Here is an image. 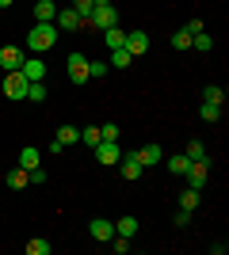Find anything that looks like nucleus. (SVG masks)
<instances>
[{
    "label": "nucleus",
    "instance_id": "obj_1",
    "mask_svg": "<svg viewBox=\"0 0 229 255\" xmlns=\"http://www.w3.org/2000/svg\"><path fill=\"white\" fill-rule=\"evenodd\" d=\"M57 46V27L54 23H34L31 31H27V50L31 53H46Z\"/></svg>",
    "mask_w": 229,
    "mask_h": 255
},
{
    "label": "nucleus",
    "instance_id": "obj_2",
    "mask_svg": "<svg viewBox=\"0 0 229 255\" xmlns=\"http://www.w3.org/2000/svg\"><path fill=\"white\" fill-rule=\"evenodd\" d=\"M88 19H92V31H111V27H119V11L115 4H96Z\"/></svg>",
    "mask_w": 229,
    "mask_h": 255
},
{
    "label": "nucleus",
    "instance_id": "obj_3",
    "mask_svg": "<svg viewBox=\"0 0 229 255\" xmlns=\"http://www.w3.org/2000/svg\"><path fill=\"white\" fill-rule=\"evenodd\" d=\"M27 88H31V80L15 69V73H4V96L8 99H27Z\"/></svg>",
    "mask_w": 229,
    "mask_h": 255
},
{
    "label": "nucleus",
    "instance_id": "obj_4",
    "mask_svg": "<svg viewBox=\"0 0 229 255\" xmlns=\"http://www.w3.org/2000/svg\"><path fill=\"white\" fill-rule=\"evenodd\" d=\"M65 69H69V80H73V84H88V57L84 53H69Z\"/></svg>",
    "mask_w": 229,
    "mask_h": 255
},
{
    "label": "nucleus",
    "instance_id": "obj_5",
    "mask_svg": "<svg viewBox=\"0 0 229 255\" xmlns=\"http://www.w3.org/2000/svg\"><path fill=\"white\" fill-rule=\"evenodd\" d=\"M207 164L210 160H191V164H187V183H191V191H203V187H207Z\"/></svg>",
    "mask_w": 229,
    "mask_h": 255
},
{
    "label": "nucleus",
    "instance_id": "obj_6",
    "mask_svg": "<svg viewBox=\"0 0 229 255\" xmlns=\"http://www.w3.org/2000/svg\"><path fill=\"white\" fill-rule=\"evenodd\" d=\"M126 50H130V57H142V53H149V34L145 31H126Z\"/></svg>",
    "mask_w": 229,
    "mask_h": 255
},
{
    "label": "nucleus",
    "instance_id": "obj_7",
    "mask_svg": "<svg viewBox=\"0 0 229 255\" xmlns=\"http://www.w3.org/2000/svg\"><path fill=\"white\" fill-rule=\"evenodd\" d=\"M0 65H4V73L23 69V50L19 46H0Z\"/></svg>",
    "mask_w": 229,
    "mask_h": 255
},
{
    "label": "nucleus",
    "instance_id": "obj_8",
    "mask_svg": "<svg viewBox=\"0 0 229 255\" xmlns=\"http://www.w3.org/2000/svg\"><path fill=\"white\" fill-rule=\"evenodd\" d=\"M96 160H99V164H119V160H122L119 141H99V145H96Z\"/></svg>",
    "mask_w": 229,
    "mask_h": 255
},
{
    "label": "nucleus",
    "instance_id": "obj_9",
    "mask_svg": "<svg viewBox=\"0 0 229 255\" xmlns=\"http://www.w3.org/2000/svg\"><path fill=\"white\" fill-rule=\"evenodd\" d=\"M54 27H57V31H80V15H76V8H57Z\"/></svg>",
    "mask_w": 229,
    "mask_h": 255
},
{
    "label": "nucleus",
    "instance_id": "obj_10",
    "mask_svg": "<svg viewBox=\"0 0 229 255\" xmlns=\"http://www.w3.org/2000/svg\"><path fill=\"white\" fill-rule=\"evenodd\" d=\"M88 233H92V240H99V244H107L111 236H115V221H107V217H96V221L88 225Z\"/></svg>",
    "mask_w": 229,
    "mask_h": 255
},
{
    "label": "nucleus",
    "instance_id": "obj_11",
    "mask_svg": "<svg viewBox=\"0 0 229 255\" xmlns=\"http://www.w3.org/2000/svg\"><path fill=\"white\" fill-rule=\"evenodd\" d=\"M23 76H27V80H46V61H38V57H23V69H19Z\"/></svg>",
    "mask_w": 229,
    "mask_h": 255
},
{
    "label": "nucleus",
    "instance_id": "obj_12",
    "mask_svg": "<svg viewBox=\"0 0 229 255\" xmlns=\"http://www.w3.org/2000/svg\"><path fill=\"white\" fill-rule=\"evenodd\" d=\"M57 4L54 0H34V23H54Z\"/></svg>",
    "mask_w": 229,
    "mask_h": 255
},
{
    "label": "nucleus",
    "instance_id": "obj_13",
    "mask_svg": "<svg viewBox=\"0 0 229 255\" xmlns=\"http://www.w3.org/2000/svg\"><path fill=\"white\" fill-rule=\"evenodd\" d=\"M142 160H138V156H134V152H130V156H126V160H122V179H126V183H134V179H142Z\"/></svg>",
    "mask_w": 229,
    "mask_h": 255
},
{
    "label": "nucleus",
    "instance_id": "obj_14",
    "mask_svg": "<svg viewBox=\"0 0 229 255\" xmlns=\"http://www.w3.org/2000/svg\"><path fill=\"white\" fill-rule=\"evenodd\" d=\"M134 156L142 160V168H149V164H157V160H161V145H142Z\"/></svg>",
    "mask_w": 229,
    "mask_h": 255
},
{
    "label": "nucleus",
    "instance_id": "obj_15",
    "mask_svg": "<svg viewBox=\"0 0 229 255\" xmlns=\"http://www.w3.org/2000/svg\"><path fill=\"white\" fill-rule=\"evenodd\" d=\"M115 236L134 240V236H138V221H134V217H119V221H115Z\"/></svg>",
    "mask_w": 229,
    "mask_h": 255
},
{
    "label": "nucleus",
    "instance_id": "obj_16",
    "mask_svg": "<svg viewBox=\"0 0 229 255\" xmlns=\"http://www.w3.org/2000/svg\"><path fill=\"white\" fill-rule=\"evenodd\" d=\"M130 61H134V57H130V50H126V46H119V50H111V69H130Z\"/></svg>",
    "mask_w": 229,
    "mask_h": 255
},
{
    "label": "nucleus",
    "instance_id": "obj_17",
    "mask_svg": "<svg viewBox=\"0 0 229 255\" xmlns=\"http://www.w3.org/2000/svg\"><path fill=\"white\" fill-rule=\"evenodd\" d=\"M19 168H23V171L38 168V149H34V145H27V149H19Z\"/></svg>",
    "mask_w": 229,
    "mask_h": 255
},
{
    "label": "nucleus",
    "instance_id": "obj_18",
    "mask_svg": "<svg viewBox=\"0 0 229 255\" xmlns=\"http://www.w3.org/2000/svg\"><path fill=\"white\" fill-rule=\"evenodd\" d=\"M203 103H214V107H222V103H226V92H222L218 84H207V88H203Z\"/></svg>",
    "mask_w": 229,
    "mask_h": 255
},
{
    "label": "nucleus",
    "instance_id": "obj_19",
    "mask_svg": "<svg viewBox=\"0 0 229 255\" xmlns=\"http://www.w3.org/2000/svg\"><path fill=\"white\" fill-rule=\"evenodd\" d=\"M27 183H31V175H27V171H23V168L8 171V187H11V191H23V187H27Z\"/></svg>",
    "mask_w": 229,
    "mask_h": 255
},
{
    "label": "nucleus",
    "instance_id": "obj_20",
    "mask_svg": "<svg viewBox=\"0 0 229 255\" xmlns=\"http://www.w3.org/2000/svg\"><path fill=\"white\" fill-rule=\"evenodd\" d=\"M57 141L69 149V145H76V141H80V129H76V126H61V129H57Z\"/></svg>",
    "mask_w": 229,
    "mask_h": 255
},
{
    "label": "nucleus",
    "instance_id": "obj_21",
    "mask_svg": "<svg viewBox=\"0 0 229 255\" xmlns=\"http://www.w3.org/2000/svg\"><path fill=\"white\" fill-rule=\"evenodd\" d=\"M180 210H187V213H195V210H199V191H191V187H187V191L180 194Z\"/></svg>",
    "mask_w": 229,
    "mask_h": 255
},
{
    "label": "nucleus",
    "instance_id": "obj_22",
    "mask_svg": "<svg viewBox=\"0 0 229 255\" xmlns=\"http://www.w3.org/2000/svg\"><path fill=\"white\" fill-rule=\"evenodd\" d=\"M107 73H111L107 61H88V80H103Z\"/></svg>",
    "mask_w": 229,
    "mask_h": 255
},
{
    "label": "nucleus",
    "instance_id": "obj_23",
    "mask_svg": "<svg viewBox=\"0 0 229 255\" xmlns=\"http://www.w3.org/2000/svg\"><path fill=\"white\" fill-rule=\"evenodd\" d=\"M46 96H50V92H46L42 80H34V84L27 88V99H31V103H46Z\"/></svg>",
    "mask_w": 229,
    "mask_h": 255
},
{
    "label": "nucleus",
    "instance_id": "obj_24",
    "mask_svg": "<svg viewBox=\"0 0 229 255\" xmlns=\"http://www.w3.org/2000/svg\"><path fill=\"white\" fill-rule=\"evenodd\" d=\"M50 252H54V244H50V240H38V236L27 244V255H50Z\"/></svg>",
    "mask_w": 229,
    "mask_h": 255
},
{
    "label": "nucleus",
    "instance_id": "obj_25",
    "mask_svg": "<svg viewBox=\"0 0 229 255\" xmlns=\"http://www.w3.org/2000/svg\"><path fill=\"white\" fill-rule=\"evenodd\" d=\"M103 38H107L111 50H119L122 42H126V31H119V27H111V31H103Z\"/></svg>",
    "mask_w": 229,
    "mask_h": 255
},
{
    "label": "nucleus",
    "instance_id": "obj_26",
    "mask_svg": "<svg viewBox=\"0 0 229 255\" xmlns=\"http://www.w3.org/2000/svg\"><path fill=\"white\" fill-rule=\"evenodd\" d=\"M191 38H195L191 31H176L172 34V46H176V50H191Z\"/></svg>",
    "mask_w": 229,
    "mask_h": 255
},
{
    "label": "nucleus",
    "instance_id": "obj_27",
    "mask_svg": "<svg viewBox=\"0 0 229 255\" xmlns=\"http://www.w3.org/2000/svg\"><path fill=\"white\" fill-rule=\"evenodd\" d=\"M187 164H191V160H187L184 152H180V156H172V160H168V171H172V175H184V171H187Z\"/></svg>",
    "mask_w": 229,
    "mask_h": 255
},
{
    "label": "nucleus",
    "instance_id": "obj_28",
    "mask_svg": "<svg viewBox=\"0 0 229 255\" xmlns=\"http://www.w3.org/2000/svg\"><path fill=\"white\" fill-rule=\"evenodd\" d=\"M184 156H187V160H210V156H207V149H203V141H191Z\"/></svg>",
    "mask_w": 229,
    "mask_h": 255
},
{
    "label": "nucleus",
    "instance_id": "obj_29",
    "mask_svg": "<svg viewBox=\"0 0 229 255\" xmlns=\"http://www.w3.org/2000/svg\"><path fill=\"white\" fill-rule=\"evenodd\" d=\"M80 141L96 149V145H99V126H84V129H80Z\"/></svg>",
    "mask_w": 229,
    "mask_h": 255
},
{
    "label": "nucleus",
    "instance_id": "obj_30",
    "mask_svg": "<svg viewBox=\"0 0 229 255\" xmlns=\"http://www.w3.org/2000/svg\"><path fill=\"white\" fill-rule=\"evenodd\" d=\"M99 141H119V126H115V122H103V126H99Z\"/></svg>",
    "mask_w": 229,
    "mask_h": 255
},
{
    "label": "nucleus",
    "instance_id": "obj_31",
    "mask_svg": "<svg viewBox=\"0 0 229 255\" xmlns=\"http://www.w3.org/2000/svg\"><path fill=\"white\" fill-rule=\"evenodd\" d=\"M199 115L207 118V122H218V118H222V107H214V103H203V107H199Z\"/></svg>",
    "mask_w": 229,
    "mask_h": 255
},
{
    "label": "nucleus",
    "instance_id": "obj_32",
    "mask_svg": "<svg viewBox=\"0 0 229 255\" xmlns=\"http://www.w3.org/2000/svg\"><path fill=\"white\" fill-rule=\"evenodd\" d=\"M191 46H195V50H203V53H207L210 46H214V38H210V34H203V31H199L195 38H191Z\"/></svg>",
    "mask_w": 229,
    "mask_h": 255
},
{
    "label": "nucleus",
    "instance_id": "obj_33",
    "mask_svg": "<svg viewBox=\"0 0 229 255\" xmlns=\"http://www.w3.org/2000/svg\"><path fill=\"white\" fill-rule=\"evenodd\" d=\"M107 244L115 248V252H119V255H122V252H130V240H126V236H111Z\"/></svg>",
    "mask_w": 229,
    "mask_h": 255
},
{
    "label": "nucleus",
    "instance_id": "obj_34",
    "mask_svg": "<svg viewBox=\"0 0 229 255\" xmlns=\"http://www.w3.org/2000/svg\"><path fill=\"white\" fill-rule=\"evenodd\" d=\"M0 8H11V0H0Z\"/></svg>",
    "mask_w": 229,
    "mask_h": 255
},
{
    "label": "nucleus",
    "instance_id": "obj_35",
    "mask_svg": "<svg viewBox=\"0 0 229 255\" xmlns=\"http://www.w3.org/2000/svg\"><path fill=\"white\" fill-rule=\"evenodd\" d=\"M92 4H111V0H92Z\"/></svg>",
    "mask_w": 229,
    "mask_h": 255
}]
</instances>
